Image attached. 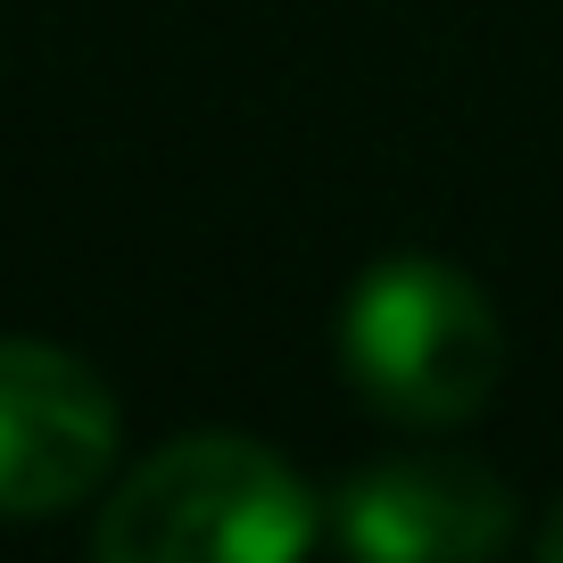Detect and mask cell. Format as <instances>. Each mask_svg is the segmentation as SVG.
<instances>
[{"instance_id":"277c9868","label":"cell","mask_w":563,"mask_h":563,"mask_svg":"<svg viewBox=\"0 0 563 563\" xmlns=\"http://www.w3.org/2000/svg\"><path fill=\"white\" fill-rule=\"evenodd\" d=\"M332 539L373 563H473L514 539V497L464 456H389L332 497Z\"/></svg>"},{"instance_id":"6da1fadb","label":"cell","mask_w":563,"mask_h":563,"mask_svg":"<svg viewBox=\"0 0 563 563\" xmlns=\"http://www.w3.org/2000/svg\"><path fill=\"white\" fill-rule=\"evenodd\" d=\"M323 530V506L274 448L241 431H191L158 448L91 522L108 563H290Z\"/></svg>"},{"instance_id":"3957f363","label":"cell","mask_w":563,"mask_h":563,"mask_svg":"<svg viewBox=\"0 0 563 563\" xmlns=\"http://www.w3.org/2000/svg\"><path fill=\"white\" fill-rule=\"evenodd\" d=\"M117 456V398L51 340H0V522L84 506Z\"/></svg>"},{"instance_id":"7a4b0ae2","label":"cell","mask_w":563,"mask_h":563,"mask_svg":"<svg viewBox=\"0 0 563 563\" xmlns=\"http://www.w3.org/2000/svg\"><path fill=\"white\" fill-rule=\"evenodd\" d=\"M340 365L356 398L382 406L389 422L448 431L489 406L506 332L473 274L440 257H382L340 307Z\"/></svg>"},{"instance_id":"5b68a950","label":"cell","mask_w":563,"mask_h":563,"mask_svg":"<svg viewBox=\"0 0 563 563\" xmlns=\"http://www.w3.org/2000/svg\"><path fill=\"white\" fill-rule=\"evenodd\" d=\"M539 555H547V563H563V506L539 522Z\"/></svg>"}]
</instances>
